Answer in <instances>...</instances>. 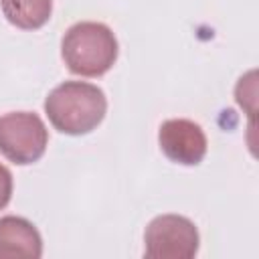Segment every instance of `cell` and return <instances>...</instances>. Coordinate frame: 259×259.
I'll use <instances>...</instances> for the list:
<instances>
[{"mask_svg": "<svg viewBox=\"0 0 259 259\" xmlns=\"http://www.w3.org/2000/svg\"><path fill=\"white\" fill-rule=\"evenodd\" d=\"M45 113L57 132L83 136L103 121L107 113V97L93 83L63 81L47 95Z\"/></svg>", "mask_w": 259, "mask_h": 259, "instance_id": "obj_1", "label": "cell"}, {"mask_svg": "<svg viewBox=\"0 0 259 259\" xmlns=\"http://www.w3.org/2000/svg\"><path fill=\"white\" fill-rule=\"evenodd\" d=\"M117 38L113 30L95 20H81L67 28L61 55L67 69L81 77H101L117 61Z\"/></svg>", "mask_w": 259, "mask_h": 259, "instance_id": "obj_2", "label": "cell"}, {"mask_svg": "<svg viewBox=\"0 0 259 259\" xmlns=\"http://www.w3.org/2000/svg\"><path fill=\"white\" fill-rule=\"evenodd\" d=\"M49 144L45 121L32 111H8L0 115V154L18 164H34Z\"/></svg>", "mask_w": 259, "mask_h": 259, "instance_id": "obj_3", "label": "cell"}, {"mask_svg": "<svg viewBox=\"0 0 259 259\" xmlns=\"http://www.w3.org/2000/svg\"><path fill=\"white\" fill-rule=\"evenodd\" d=\"M144 245V253L150 259H192L198 253L200 235L190 219L160 214L148 223Z\"/></svg>", "mask_w": 259, "mask_h": 259, "instance_id": "obj_4", "label": "cell"}, {"mask_svg": "<svg viewBox=\"0 0 259 259\" xmlns=\"http://www.w3.org/2000/svg\"><path fill=\"white\" fill-rule=\"evenodd\" d=\"M158 144L164 156L182 166H196L206 156V136L202 127L186 117L162 121L158 130Z\"/></svg>", "mask_w": 259, "mask_h": 259, "instance_id": "obj_5", "label": "cell"}, {"mask_svg": "<svg viewBox=\"0 0 259 259\" xmlns=\"http://www.w3.org/2000/svg\"><path fill=\"white\" fill-rule=\"evenodd\" d=\"M42 255V239L38 229L14 214L0 219V259H38Z\"/></svg>", "mask_w": 259, "mask_h": 259, "instance_id": "obj_6", "label": "cell"}, {"mask_svg": "<svg viewBox=\"0 0 259 259\" xmlns=\"http://www.w3.org/2000/svg\"><path fill=\"white\" fill-rule=\"evenodd\" d=\"M0 6L6 20L22 30L45 26L53 14V0H0Z\"/></svg>", "mask_w": 259, "mask_h": 259, "instance_id": "obj_7", "label": "cell"}, {"mask_svg": "<svg viewBox=\"0 0 259 259\" xmlns=\"http://www.w3.org/2000/svg\"><path fill=\"white\" fill-rule=\"evenodd\" d=\"M10 198H12V174L4 164H0V210L8 206Z\"/></svg>", "mask_w": 259, "mask_h": 259, "instance_id": "obj_8", "label": "cell"}]
</instances>
